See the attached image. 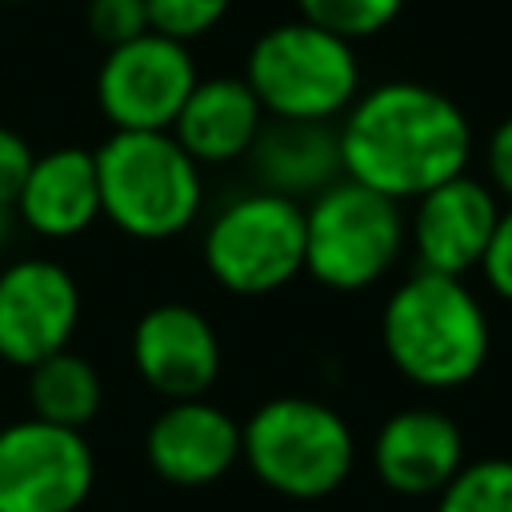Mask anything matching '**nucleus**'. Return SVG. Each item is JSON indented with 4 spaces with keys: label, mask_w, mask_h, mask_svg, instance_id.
<instances>
[{
    "label": "nucleus",
    "mask_w": 512,
    "mask_h": 512,
    "mask_svg": "<svg viewBox=\"0 0 512 512\" xmlns=\"http://www.w3.org/2000/svg\"><path fill=\"white\" fill-rule=\"evenodd\" d=\"M336 136L344 176L396 204L460 176L472 156L464 108L416 80H388L360 92L340 116Z\"/></svg>",
    "instance_id": "1"
},
{
    "label": "nucleus",
    "mask_w": 512,
    "mask_h": 512,
    "mask_svg": "<svg viewBox=\"0 0 512 512\" xmlns=\"http://www.w3.org/2000/svg\"><path fill=\"white\" fill-rule=\"evenodd\" d=\"M380 344L388 364L428 392L464 388L492 352V324L464 276L416 268L380 312Z\"/></svg>",
    "instance_id": "2"
},
{
    "label": "nucleus",
    "mask_w": 512,
    "mask_h": 512,
    "mask_svg": "<svg viewBox=\"0 0 512 512\" xmlns=\"http://www.w3.org/2000/svg\"><path fill=\"white\" fill-rule=\"evenodd\" d=\"M240 460L284 500H324L352 476L356 436L316 396H272L240 424Z\"/></svg>",
    "instance_id": "3"
},
{
    "label": "nucleus",
    "mask_w": 512,
    "mask_h": 512,
    "mask_svg": "<svg viewBox=\"0 0 512 512\" xmlns=\"http://www.w3.org/2000/svg\"><path fill=\"white\" fill-rule=\"evenodd\" d=\"M100 212L132 240L180 236L204 204V168L172 132H112L96 148Z\"/></svg>",
    "instance_id": "4"
},
{
    "label": "nucleus",
    "mask_w": 512,
    "mask_h": 512,
    "mask_svg": "<svg viewBox=\"0 0 512 512\" xmlns=\"http://www.w3.org/2000/svg\"><path fill=\"white\" fill-rule=\"evenodd\" d=\"M244 80L276 120H336L360 96L356 48L304 16L256 36Z\"/></svg>",
    "instance_id": "5"
},
{
    "label": "nucleus",
    "mask_w": 512,
    "mask_h": 512,
    "mask_svg": "<svg viewBox=\"0 0 512 512\" xmlns=\"http://www.w3.org/2000/svg\"><path fill=\"white\" fill-rule=\"evenodd\" d=\"M408 244L400 204L348 176L304 204V272L332 292H364Z\"/></svg>",
    "instance_id": "6"
},
{
    "label": "nucleus",
    "mask_w": 512,
    "mask_h": 512,
    "mask_svg": "<svg viewBox=\"0 0 512 512\" xmlns=\"http://www.w3.org/2000/svg\"><path fill=\"white\" fill-rule=\"evenodd\" d=\"M204 268L232 296H268L304 272V204L256 188L228 200L204 232Z\"/></svg>",
    "instance_id": "7"
},
{
    "label": "nucleus",
    "mask_w": 512,
    "mask_h": 512,
    "mask_svg": "<svg viewBox=\"0 0 512 512\" xmlns=\"http://www.w3.org/2000/svg\"><path fill=\"white\" fill-rule=\"evenodd\" d=\"M96 484V456L80 428L40 416L0 424V512H80Z\"/></svg>",
    "instance_id": "8"
},
{
    "label": "nucleus",
    "mask_w": 512,
    "mask_h": 512,
    "mask_svg": "<svg viewBox=\"0 0 512 512\" xmlns=\"http://www.w3.org/2000/svg\"><path fill=\"white\" fill-rule=\"evenodd\" d=\"M196 80L188 44L148 28L144 36L104 52L96 104L112 132H168Z\"/></svg>",
    "instance_id": "9"
},
{
    "label": "nucleus",
    "mask_w": 512,
    "mask_h": 512,
    "mask_svg": "<svg viewBox=\"0 0 512 512\" xmlns=\"http://www.w3.org/2000/svg\"><path fill=\"white\" fill-rule=\"evenodd\" d=\"M80 324V288L56 260L24 256L0 268V360L32 368L64 352Z\"/></svg>",
    "instance_id": "10"
},
{
    "label": "nucleus",
    "mask_w": 512,
    "mask_h": 512,
    "mask_svg": "<svg viewBox=\"0 0 512 512\" xmlns=\"http://www.w3.org/2000/svg\"><path fill=\"white\" fill-rule=\"evenodd\" d=\"M500 196L488 180H476L468 172L440 180L436 188L416 196L408 240L416 252V264L424 272L444 276H468L480 268L484 248L500 220Z\"/></svg>",
    "instance_id": "11"
},
{
    "label": "nucleus",
    "mask_w": 512,
    "mask_h": 512,
    "mask_svg": "<svg viewBox=\"0 0 512 512\" xmlns=\"http://www.w3.org/2000/svg\"><path fill=\"white\" fill-rule=\"evenodd\" d=\"M132 368L164 400L208 396L220 376V336L192 304H156L132 324Z\"/></svg>",
    "instance_id": "12"
},
{
    "label": "nucleus",
    "mask_w": 512,
    "mask_h": 512,
    "mask_svg": "<svg viewBox=\"0 0 512 512\" xmlns=\"http://www.w3.org/2000/svg\"><path fill=\"white\" fill-rule=\"evenodd\" d=\"M148 468L176 488H204L240 464V424L212 400H168L144 432Z\"/></svg>",
    "instance_id": "13"
},
{
    "label": "nucleus",
    "mask_w": 512,
    "mask_h": 512,
    "mask_svg": "<svg viewBox=\"0 0 512 512\" xmlns=\"http://www.w3.org/2000/svg\"><path fill=\"white\" fill-rule=\"evenodd\" d=\"M460 424L428 404L392 412L372 440V468L396 496H436L464 464Z\"/></svg>",
    "instance_id": "14"
},
{
    "label": "nucleus",
    "mask_w": 512,
    "mask_h": 512,
    "mask_svg": "<svg viewBox=\"0 0 512 512\" xmlns=\"http://www.w3.org/2000/svg\"><path fill=\"white\" fill-rule=\"evenodd\" d=\"M24 228L44 240H72L96 224L100 212V172L96 152L64 144L32 156V168L12 204Z\"/></svg>",
    "instance_id": "15"
},
{
    "label": "nucleus",
    "mask_w": 512,
    "mask_h": 512,
    "mask_svg": "<svg viewBox=\"0 0 512 512\" xmlns=\"http://www.w3.org/2000/svg\"><path fill=\"white\" fill-rule=\"evenodd\" d=\"M264 120L268 116L244 76H212L196 80L168 132L200 168H212L248 156Z\"/></svg>",
    "instance_id": "16"
},
{
    "label": "nucleus",
    "mask_w": 512,
    "mask_h": 512,
    "mask_svg": "<svg viewBox=\"0 0 512 512\" xmlns=\"http://www.w3.org/2000/svg\"><path fill=\"white\" fill-rule=\"evenodd\" d=\"M252 172L260 188L280 192L288 200H312L328 184L344 176L340 164V136L332 120H276L268 116L256 132L252 148Z\"/></svg>",
    "instance_id": "17"
},
{
    "label": "nucleus",
    "mask_w": 512,
    "mask_h": 512,
    "mask_svg": "<svg viewBox=\"0 0 512 512\" xmlns=\"http://www.w3.org/2000/svg\"><path fill=\"white\" fill-rule=\"evenodd\" d=\"M28 404H32V416L84 432V424H92L104 404L100 372L92 368V360L64 348L28 368Z\"/></svg>",
    "instance_id": "18"
},
{
    "label": "nucleus",
    "mask_w": 512,
    "mask_h": 512,
    "mask_svg": "<svg viewBox=\"0 0 512 512\" xmlns=\"http://www.w3.org/2000/svg\"><path fill=\"white\" fill-rule=\"evenodd\" d=\"M436 512H512V456L464 460L436 492Z\"/></svg>",
    "instance_id": "19"
},
{
    "label": "nucleus",
    "mask_w": 512,
    "mask_h": 512,
    "mask_svg": "<svg viewBox=\"0 0 512 512\" xmlns=\"http://www.w3.org/2000/svg\"><path fill=\"white\" fill-rule=\"evenodd\" d=\"M296 4L304 20L336 32L348 44L384 32L404 8V0H296Z\"/></svg>",
    "instance_id": "20"
},
{
    "label": "nucleus",
    "mask_w": 512,
    "mask_h": 512,
    "mask_svg": "<svg viewBox=\"0 0 512 512\" xmlns=\"http://www.w3.org/2000/svg\"><path fill=\"white\" fill-rule=\"evenodd\" d=\"M144 4H148L152 32L188 44V40L212 32L224 20V12H228L232 0H144Z\"/></svg>",
    "instance_id": "21"
},
{
    "label": "nucleus",
    "mask_w": 512,
    "mask_h": 512,
    "mask_svg": "<svg viewBox=\"0 0 512 512\" xmlns=\"http://www.w3.org/2000/svg\"><path fill=\"white\" fill-rule=\"evenodd\" d=\"M148 24V4L144 0H88V32L104 44H128L136 36H144Z\"/></svg>",
    "instance_id": "22"
},
{
    "label": "nucleus",
    "mask_w": 512,
    "mask_h": 512,
    "mask_svg": "<svg viewBox=\"0 0 512 512\" xmlns=\"http://www.w3.org/2000/svg\"><path fill=\"white\" fill-rule=\"evenodd\" d=\"M480 272L488 280V288L512 304V204L500 208V220H496V232L484 248V260H480Z\"/></svg>",
    "instance_id": "23"
},
{
    "label": "nucleus",
    "mask_w": 512,
    "mask_h": 512,
    "mask_svg": "<svg viewBox=\"0 0 512 512\" xmlns=\"http://www.w3.org/2000/svg\"><path fill=\"white\" fill-rule=\"evenodd\" d=\"M32 156H36V152L28 148V140L0 124V204H4V208L16 204L20 184H24L28 168H32Z\"/></svg>",
    "instance_id": "24"
},
{
    "label": "nucleus",
    "mask_w": 512,
    "mask_h": 512,
    "mask_svg": "<svg viewBox=\"0 0 512 512\" xmlns=\"http://www.w3.org/2000/svg\"><path fill=\"white\" fill-rule=\"evenodd\" d=\"M484 172H488V184L500 200L512 204V116L488 136V148H484Z\"/></svg>",
    "instance_id": "25"
},
{
    "label": "nucleus",
    "mask_w": 512,
    "mask_h": 512,
    "mask_svg": "<svg viewBox=\"0 0 512 512\" xmlns=\"http://www.w3.org/2000/svg\"><path fill=\"white\" fill-rule=\"evenodd\" d=\"M8 236H12V208L0 204V248L8 244Z\"/></svg>",
    "instance_id": "26"
},
{
    "label": "nucleus",
    "mask_w": 512,
    "mask_h": 512,
    "mask_svg": "<svg viewBox=\"0 0 512 512\" xmlns=\"http://www.w3.org/2000/svg\"><path fill=\"white\" fill-rule=\"evenodd\" d=\"M0 4H24V0H0Z\"/></svg>",
    "instance_id": "27"
}]
</instances>
